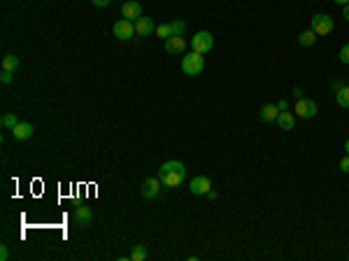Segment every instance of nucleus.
Segmentation results:
<instances>
[{
	"label": "nucleus",
	"mask_w": 349,
	"mask_h": 261,
	"mask_svg": "<svg viewBox=\"0 0 349 261\" xmlns=\"http://www.w3.org/2000/svg\"><path fill=\"white\" fill-rule=\"evenodd\" d=\"M158 180L163 182V187L168 189H177L182 182L186 180V168L182 161H166L158 168Z\"/></svg>",
	"instance_id": "1"
},
{
	"label": "nucleus",
	"mask_w": 349,
	"mask_h": 261,
	"mask_svg": "<svg viewBox=\"0 0 349 261\" xmlns=\"http://www.w3.org/2000/svg\"><path fill=\"white\" fill-rule=\"evenodd\" d=\"M182 70H184V75H188V77L200 75L202 70H205V59H202V54H198V52L186 54V56L182 59Z\"/></svg>",
	"instance_id": "2"
},
{
	"label": "nucleus",
	"mask_w": 349,
	"mask_h": 261,
	"mask_svg": "<svg viewBox=\"0 0 349 261\" xmlns=\"http://www.w3.org/2000/svg\"><path fill=\"white\" fill-rule=\"evenodd\" d=\"M212 47H214V38H212L210 31H198V33L191 38V49H194V52L208 54V52H212Z\"/></svg>",
	"instance_id": "3"
},
{
	"label": "nucleus",
	"mask_w": 349,
	"mask_h": 261,
	"mask_svg": "<svg viewBox=\"0 0 349 261\" xmlns=\"http://www.w3.org/2000/svg\"><path fill=\"white\" fill-rule=\"evenodd\" d=\"M333 28H336V24H333V19H330L328 14L319 12L312 17V31H314L316 35H330Z\"/></svg>",
	"instance_id": "4"
},
{
	"label": "nucleus",
	"mask_w": 349,
	"mask_h": 261,
	"mask_svg": "<svg viewBox=\"0 0 349 261\" xmlns=\"http://www.w3.org/2000/svg\"><path fill=\"white\" fill-rule=\"evenodd\" d=\"M296 117H300V119H314L316 117V103L312 98H298L294 107Z\"/></svg>",
	"instance_id": "5"
},
{
	"label": "nucleus",
	"mask_w": 349,
	"mask_h": 261,
	"mask_svg": "<svg viewBox=\"0 0 349 261\" xmlns=\"http://www.w3.org/2000/svg\"><path fill=\"white\" fill-rule=\"evenodd\" d=\"M112 33H114L116 40H130L135 35V24L128 19H119L114 26H112Z\"/></svg>",
	"instance_id": "6"
},
{
	"label": "nucleus",
	"mask_w": 349,
	"mask_h": 261,
	"mask_svg": "<svg viewBox=\"0 0 349 261\" xmlns=\"http://www.w3.org/2000/svg\"><path fill=\"white\" fill-rule=\"evenodd\" d=\"M210 189H212V180L205 177V175H198V177H194L188 182V191L194 196H208Z\"/></svg>",
	"instance_id": "7"
},
{
	"label": "nucleus",
	"mask_w": 349,
	"mask_h": 261,
	"mask_svg": "<svg viewBox=\"0 0 349 261\" xmlns=\"http://www.w3.org/2000/svg\"><path fill=\"white\" fill-rule=\"evenodd\" d=\"M161 184H163V182L158 180V177H147V180L142 182V189H140L142 198H147V201L156 198V196H158V191H161Z\"/></svg>",
	"instance_id": "8"
},
{
	"label": "nucleus",
	"mask_w": 349,
	"mask_h": 261,
	"mask_svg": "<svg viewBox=\"0 0 349 261\" xmlns=\"http://www.w3.org/2000/svg\"><path fill=\"white\" fill-rule=\"evenodd\" d=\"M121 17L128 21H138L142 17V5L138 0H126V3L121 5Z\"/></svg>",
	"instance_id": "9"
},
{
	"label": "nucleus",
	"mask_w": 349,
	"mask_h": 261,
	"mask_svg": "<svg viewBox=\"0 0 349 261\" xmlns=\"http://www.w3.org/2000/svg\"><path fill=\"white\" fill-rule=\"evenodd\" d=\"M91 219H94V212H91L88 205H77L74 208V224L80 228H86L91 224Z\"/></svg>",
	"instance_id": "10"
},
{
	"label": "nucleus",
	"mask_w": 349,
	"mask_h": 261,
	"mask_svg": "<svg viewBox=\"0 0 349 261\" xmlns=\"http://www.w3.org/2000/svg\"><path fill=\"white\" fill-rule=\"evenodd\" d=\"M163 49H166L168 54H184V49H186V40L180 38V35H172V38H168V40H163Z\"/></svg>",
	"instance_id": "11"
},
{
	"label": "nucleus",
	"mask_w": 349,
	"mask_h": 261,
	"mask_svg": "<svg viewBox=\"0 0 349 261\" xmlns=\"http://www.w3.org/2000/svg\"><path fill=\"white\" fill-rule=\"evenodd\" d=\"M30 135H33V124H28V121H19V124L12 128V138L19 142L28 140Z\"/></svg>",
	"instance_id": "12"
},
{
	"label": "nucleus",
	"mask_w": 349,
	"mask_h": 261,
	"mask_svg": "<svg viewBox=\"0 0 349 261\" xmlns=\"http://www.w3.org/2000/svg\"><path fill=\"white\" fill-rule=\"evenodd\" d=\"M133 24H135V33L142 35V38H147V35H152L156 31L154 19H149V17H140V19L133 21Z\"/></svg>",
	"instance_id": "13"
},
{
	"label": "nucleus",
	"mask_w": 349,
	"mask_h": 261,
	"mask_svg": "<svg viewBox=\"0 0 349 261\" xmlns=\"http://www.w3.org/2000/svg\"><path fill=\"white\" fill-rule=\"evenodd\" d=\"M277 126L282 128V131H294L296 126V114L294 112H280V117H277Z\"/></svg>",
	"instance_id": "14"
},
{
	"label": "nucleus",
	"mask_w": 349,
	"mask_h": 261,
	"mask_svg": "<svg viewBox=\"0 0 349 261\" xmlns=\"http://www.w3.org/2000/svg\"><path fill=\"white\" fill-rule=\"evenodd\" d=\"M258 117H261V121H277V117H280V107H277L275 103H268V105L261 107Z\"/></svg>",
	"instance_id": "15"
},
{
	"label": "nucleus",
	"mask_w": 349,
	"mask_h": 261,
	"mask_svg": "<svg viewBox=\"0 0 349 261\" xmlns=\"http://www.w3.org/2000/svg\"><path fill=\"white\" fill-rule=\"evenodd\" d=\"M316 38H319V35H316L312 28H310V31H302V33L298 35V45H300V47H312L316 42Z\"/></svg>",
	"instance_id": "16"
},
{
	"label": "nucleus",
	"mask_w": 349,
	"mask_h": 261,
	"mask_svg": "<svg viewBox=\"0 0 349 261\" xmlns=\"http://www.w3.org/2000/svg\"><path fill=\"white\" fill-rule=\"evenodd\" d=\"M16 68H19V56H16V54H5V56H2V70L14 73Z\"/></svg>",
	"instance_id": "17"
},
{
	"label": "nucleus",
	"mask_w": 349,
	"mask_h": 261,
	"mask_svg": "<svg viewBox=\"0 0 349 261\" xmlns=\"http://www.w3.org/2000/svg\"><path fill=\"white\" fill-rule=\"evenodd\" d=\"M170 31H172V35L184 38V33H186V21L184 19H172L170 21Z\"/></svg>",
	"instance_id": "18"
},
{
	"label": "nucleus",
	"mask_w": 349,
	"mask_h": 261,
	"mask_svg": "<svg viewBox=\"0 0 349 261\" xmlns=\"http://www.w3.org/2000/svg\"><path fill=\"white\" fill-rule=\"evenodd\" d=\"M147 247L144 245H133V249H130V261H144L147 259Z\"/></svg>",
	"instance_id": "19"
},
{
	"label": "nucleus",
	"mask_w": 349,
	"mask_h": 261,
	"mask_svg": "<svg viewBox=\"0 0 349 261\" xmlns=\"http://www.w3.org/2000/svg\"><path fill=\"white\" fill-rule=\"evenodd\" d=\"M336 101L340 107H344V110H349V84L347 87H342L340 91L336 94Z\"/></svg>",
	"instance_id": "20"
},
{
	"label": "nucleus",
	"mask_w": 349,
	"mask_h": 261,
	"mask_svg": "<svg viewBox=\"0 0 349 261\" xmlns=\"http://www.w3.org/2000/svg\"><path fill=\"white\" fill-rule=\"evenodd\" d=\"M0 124H2L7 131H12V128L19 124V117H16V114H12V112H5V114H2V119H0Z\"/></svg>",
	"instance_id": "21"
},
{
	"label": "nucleus",
	"mask_w": 349,
	"mask_h": 261,
	"mask_svg": "<svg viewBox=\"0 0 349 261\" xmlns=\"http://www.w3.org/2000/svg\"><path fill=\"white\" fill-rule=\"evenodd\" d=\"M156 33H158V38H163V40H168V38H172V31H170V24H161V26H156Z\"/></svg>",
	"instance_id": "22"
},
{
	"label": "nucleus",
	"mask_w": 349,
	"mask_h": 261,
	"mask_svg": "<svg viewBox=\"0 0 349 261\" xmlns=\"http://www.w3.org/2000/svg\"><path fill=\"white\" fill-rule=\"evenodd\" d=\"M338 56H340V61H342V63H349V45H344V47L340 49V54H338Z\"/></svg>",
	"instance_id": "23"
},
{
	"label": "nucleus",
	"mask_w": 349,
	"mask_h": 261,
	"mask_svg": "<svg viewBox=\"0 0 349 261\" xmlns=\"http://www.w3.org/2000/svg\"><path fill=\"white\" fill-rule=\"evenodd\" d=\"M340 170H342V173H349V154H344L342 159H340Z\"/></svg>",
	"instance_id": "24"
},
{
	"label": "nucleus",
	"mask_w": 349,
	"mask_h": 261,
	"mask_svg": "<svg viewBox=\"0 0 349 261\" xmlns=\"http://www.w3.org/2000/svg\"><path fill=\"white\" fill-rule=\"evenodd\" d=\"M12 75L14 73H10V70H2V75H0V82H2V84H10V82H12Z\"/></svg>",
	"instance_id": "25"
},
{
	"label": "nucleus",
	"mask_w": 349,
	"mask_h": 261,
	"mask_svg": "<svg viewBox=\"0 0 349 261\" xmlns=\"http://www.w3.org/2000/svg\"><path fill=\"white\" fill-rule=\"evenodd\" d=\"M344 84L340 80H333V84H330V89H333V94H338V91H340V89H342Z\"/></svg>",
	"instance_id": "26"
},
{
	"label": "nucleus",
	"mask_w": 349,
	"mask_h": 261,
	"mask_svg": "<svg viewBox=\"0 0 349 261\" xmlns=\"http://www.w3.org/2000/svg\"><path fill=\"white\" fill-rule=\"evenodd\" d=\"M7 256H10V249H7V245H2L0 247V261H7Z\"/></svg>",
	"instance_id": "27"
},
{
	"label": "nucleus",
	"mask_w": 349,
	"mask_h": 261,
	"mask_svg": "<svg viewBox=\"0 0 349 261\" xmlns=\"http://www.w3.org/2000/svg\"><path fill=\"white\" fill-rule=\"evenodd\" d=\"M110 3H112V0H94V5H96V7H108Z\"/></svg>",
	"instance_id": "28"
},
{
	"label": "nucleus",
	"mask_w": 349,
	"mask_h": 261,
	"mask_svg": "<svg viewBox=\"0 0 349 261\" xmlns=\"http://www.w3.org/2000/svg\"><path fill=\"white\" fill-rule=\"evenodd\" d=\"M277 107H280V112H286V110H289V103H286V101H280V103H277Z\"/></svg>",
	"instance_id": "29"
},
{
	"label": "nucleus",
	"mask_w": 349,
	"mask_h": 261,
	"mask_svg": "<svg viewBox=\"0 0 349 261\" xmlns=\"http://www.w3.org/2000/svg\"><path fill=\"white\" fill-rule=\"evenodd\" d=\"M208 198H210V201H216V198H219V194H216L214 189H210V191H208Z\"/></svg>",
	"instance_id": "30"
},
{
	"label": "nucleus",
	"mask_w": 349,
	"mask_h": 261,
	"mask_svg": "<svg viewBox=\"0 0 349 261\" xmlns=\"http://www.w3.org/2000/svg\"><path fill=\"white\" fill-rule=\"evenodd\" d=\"M342 19L349 21V5H342Z\"/></svg>",
	"instance_id": "31"
},
{
	"label": "nucleus",
	"mask_w": 349,
	"mask_h": 261,
	"mask_svg": "<svg viewBox=\"0 0 349 261\" xmlns=\"http://www.w3.org/2000/svg\"><path fill=\"white\" fill-rule=\"evenodd\" d=\"M333 3H338V5H349V0H333Z\"/></svg>",
	"instance_id": "32"
},
{
	"label": "nucleus",
	"mask_w": 349,
	"mask_h": 261,
	"mask_svg": "<svg viewBox=\"0 0 349 261\" xmlns=\"http://www.w3.org/2000/svg\"><path fill=\"white\" fill-rule=\"evenodd\" d=\"M344 149H347V154H349V138H347V142H344Z\"/></svg>",
	"instance_id": "33"
}]
</instances>
